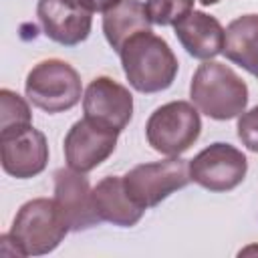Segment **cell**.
<instances>
[{
  "label": "cell",
  "mask_w": 258,
  "mask_h": 258,
  "mask_svg": "<svg viewBox=\"0 0 258 258\" xmlns=\"http://www.w3.org/2000/svg\"><path fill=\"white\" fill-rule=\"evenodd\" d=\"M24 93L34 107L46 113H62L81 101L83 85L73 64L60 58H46L28 71Z\"/></svg>",
  "instance_id": "277c9868"
},
{
  "label": "cell",
  "mask_w": 258,
  "mask_h": 258,
  "mask_svg": "<svg viewBox=\"0 0 258 258\" xmlns=\"http://www.w3.org/2000/svg\"><path fill=\"white\" fill-rule=\"evenodd\" d=\"M248 171L246 155L230 143H212L189 159V179L210 191L238 187Z\"/></svg>",
  "instance_id": "52a82bcc"
},
{
  "label": "cell",
  "mask_w": 258,
  "mask_h": 258,
  "mask_svg": "<svg viewBox=\"0 0 258 258\" xmlns=\"http://www.w3.org/2000/svg\"><path fill=\"white\" fill-rule=\"evenodd\" d=\"M54 204L73 232L89 230L103 222L93 204V189L85 173L71 167L54 171Z\"/></svg>",
  "instance_id": "8fae6325"
},
{
  "label": "cell",
  "mask_w": 258,
  "mask_h": 258,
  "mask_svg": "<svg viewBox=\"0 0 258 258\" xmlns=\"http://www.w3.org/2000/svg\"><path fill=\"white\" fill-rule=\"evenodd\" d=\"M173 32L185 52L200 60H212L222 54L224 48V28L212 14L202 10H191L179 22L173 24Z\"/></svg>",
  "instance_id": "4fadbf2b"
},
{
  "label": "cell",
  "mask_w": 258,
  "mask_h": 258,
  "mask_svg": "<svg viewBox=\"0 0 258 258\" xmlns=\"http://www.w3.org/2000/svg\"><path fill=\"white\" fill-rule=\"evenodd\" d=\"M32 125V111L28 103L10 89H0V135L20 131Z\"/></svg>",
  "instance_id": "e0dca14e"
},
{
  "label": "cell",
  "mask_w": 258,
  "mask_h": 258,
  "mask_svg": "<svg viewBox=\"0 0 258 258\" xmlns=\"http://www.w3.org/2000/svg\"><path fill=\"white\" fill-rule=\"evenodd\" d=\"M0 163L2 169L16 177L28 179L44 171L48 163V143L42 131L32 125L0 135Z\"/></svg>",
  "instance_id": "9c48e42d"
},
{
  "label": "cell",
  "mask_w": 258,
  "mask_h": 258,
  "mask_svg": "<svg viewBox=\"0 0 258 258\" xmlns=\"http://www.w3.org/2000/svg\"><path fill=\"white\" fill-rule=\"evenodd\" d=\"M121 177L129 198L143 210L159 206L167 196L191 181L189 163L179 155L167 157L163 161L139 163Z\"/></svg>",
  "instance_id": "8992f818"
},
{
  "label": "cell",
  "mask_w": 258,
  "mask_h": 258,
  "mask_svg": "<svg viewBox=\"0 0 258 258\" xmlns=\"http://www.w3.org/2000/svg\"><path fill=\"white\" fill-rule=\"evenodd\" d=\"M236 131H238V139L242 141V145L248 151L258 153V105L238 115Z\"/></svg>",
  "instance_id": "d6986e66"
},
{
  "label": "cell",
  "mask_w": 258,
  "mask_h": 258,
  "mask_svg": "<svg viewBox=\"0 0 258 258\" xmlns=\"http://www.w3.org/2000/svg\"><path fill=\"white\" fill-rule=\"evenodd\" d=\"M87 10H91V12H107V10H111L113 6H117L119 2H123V0H79Z\"/></svg>",
  "instance_id": "ffe728a7"
},
{
  "label": "cell",
  "mask_w": 258,
  "mask_h": 258,
  "mask_svg": "<svg viewBox=\"0 0 258 258\" xmlns=\"http://www.w3.org/2000/svg\"><path fill=\"white\" fill-rule=\"evenodd\" d=\"M222 54L258 79V14H242L226 26Z\"/></svg>",
  "instance_id": "9a60e30c"
},
{
  "label": "cell",
  "mask_w": 258,
  "mask_h": 258,
  "mask_svg": "<svg viewBox=\"0 0 258 258\" xmlns=\"http://www.w3.org/2000/svg\"><path fill=\"white\" fill-rule=\"evenodd\" d=\"M69 232L71 228L54 200L34 198L16 212L8 240L16 256H42L52 252Z\"/></svg>",
  "instance_id": "3957f363"
},
{
  "label": "cell",
  "mask_w": 258,
  "mask_h": 258,
  "mask_svg": "<svg viewBox=\"0 0 258 258\" xmlns=\"http://www.w3.org/2000/svg\"><path fill=\"white\" fill-rule=\"evenodd\" d=\"M117 131L95 125L89 119H79L73 123L64 135V159L75 171L89 173L101 165L117 147Z\"/></svg>",
  "instance_id": "30bf717a"
},
{
  "label": "cell",
  "mask_w": 258,
  "mask_h": 258,
  "mask_svg": "<svg viewBox=\"0 0 258 258\" xmlns=\"http://www.w3.org/2000/svg\"><path fill=\"white\" fill-rule=\"evenodd\" d=\"M200 2H202L204 6H214V4H218L220 0H200Z\"/></svg>",
  "instance_id": "44dd1931"
},
{
  "label": "cell",
  "mask_w": 258,
  "mask_h": 258,
  "mask_svg": "<svg viewBox=\"0 0 258 258\" xmlns=\"http://www.w3.org/2000/svg\"><path fill=\"white\" fill-rule=\"evenodd\" d=\"M85 119L99 127L121 133L133 117V95L111 77H97L83 97Z\"/></svg>",
  "instance_id": "ba28073f"
},
{
  "label": "cell",
  "mask_w": 258,
  "mask_h": 258,
  "mask_svg": "<svg viewBox=\"0 0 258 258\" xmlns=\"http://www.w3.org/2000/svg\"><path fill=\"white\" fill-rule=\"evenodd\" d=\"M93 12L79 0H38L36 16L44 34L64 46L87 40L93 24Z\"/></svg>",
  "instance_id": "7c38bea8"
},
{
  "label": "cell",
  "mask_w": 258,
  "mask_h": 258,
  "mask_svg": "<svg viewBox=\"0 0 258 258\" xmlns=\"http://www.w3.org/2000/svg\"><path fill=\"white\" fill-rule=\"evenodd\" d=\"M200 133L202 119L198 107L187 101H171L157 107L145 123L147 143L167 157H177L187 151L198 141Z\"/></svg>",
  "instance_id": "5b68a950"
},
{
  "label": "cell",
  "mask_w": 258,
  "mask_h": 258,
  "mask_svg": "<svg viewBox=\"0 0 258 258\" xmlns=\"http://www.w3.org/2000/svg\"><path fill=\"white\" fill-rule=\"evenodd\" d=\"M189 97L206 117L228 121L246 111L248 87L228 64L204 60L191 77Z\"/></svg>",
  "instance_id": "7a4b0ae2"
},
{
  "label": "cell",
  "mask_w": 258,
  "mask_h": 258,
  "mask_svg": "<svg viewBox=\"0 0 258 258\" xmlns=\"http://www.w3.org/2000/svg\"><path fill=\"white\" fill-rule=\"evenodd\" d=\"M151 24L145 4L139 0H123L103 14V34L109 46L117 52L135 34L151 30Z\"/></svg>",
  "instance_id": "2e32d148"
},
{
  "label": "cell",
  "mask_w": 258,
  "mask_h": 258,
  "mask_svg": "<svg viewBox=\"0 0 258 258\" xmlns=\"http://www.w3.org/2000/svg\"><path fill=\"white\" fill-rule=\"evenodd\" d=\"M123 73L139 93H159L171 87L177 75V58L167 40L151 30L129 38L119 50Z\"/></svg>",
  "instance_id": "6da1fadb"
},
{
  "label": "cell",
  "mask_w": 258,
  "mask_h": 258,
  "mask_svg": "<svg viewBox=\"0 0 258 258\" xmlns=\"http://www.w3.org/2000/svg\"><path fill=\"white\" fill-rule=\"evenodd\" d=\"M196 0H147L145 10L149 20L159 26H173L194 10Z\"/></svg>",
  "instance_id": "ac0fdd59"
},
{
  "label": "cell",
  "mask_w": 258,
  "mask_h": 258,
  "mask_svg": "<svg viewBox=\"0 0 258 258\" xmlns=\"http://www.w3.org/2000/svg\"><path fill=\"white\" fill-rule=\"evenodd\" d=\"M93 204L103 222H109V224H115L121 228L135 226L145 212L125 191L121 175L103 177L93 187Z\"/></svg>",
  "instance_id": "5bb4252c"
}]
</instances>
